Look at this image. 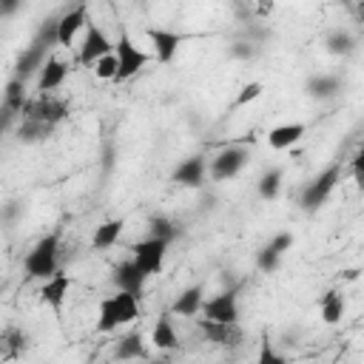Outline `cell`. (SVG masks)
I'll use <instances>...</instances> for the list:
<instances>
[{"mask_svg": "<svg viewBox=\"0 0 364 364\" xmlns=\"http://www.w3.org/2000/svg\"><path fill=\"white\" fill-rule=\"evenodd\" d=\"M134 318H139V299L131 293H111L100 301V313H97V330L100 333H114L122 324H131Z\"/></svg>", "mask_w": 364, "mask_h": 364, "instance_id": "cell-1", "label": "cell"}, {"mask_svg": "<svg viewBox=\"0 0 364 364\" xmlns=\"http://www.w3.org/2000/svg\"><path fill=\"white\" fill-rule=\"evenodd\" d=\"M23 267H26V276L28 279H48L60 270V230H51L46 233L23 259Z\"/></svg>", "mask_w": 364, "mask_h": 364, "instance_id": "cell-2", "label": "cell"}, {"mask_svg": "<svg viewBox=\"0 0 364 364\" xmlns=\"http://www.w3.org/2000/svg\"><path fill=\"white\" fill-rule=\"evenodd\" d=\"M114 57H117V77H114V82H125V80L136 77L148 65V60H151V54L142 51L131 40V34L125 28H119V37L114 43Z\"/></svg>", "mask_w": 364, "mask_h": 364, "instance_id": "cell-3", "label": "cell"}, {"mask_svg": "<svg viewBox=\"0 0 364 364\" xmlns=\"http://www.w3.org/2000/svg\"><path fill=\"white\" fill-rule=\"evenodd\" d=\"M338 179H341V165H338V162H333L330 168H324L318 176H313V179L304 185L301 199H299V202H301V208H304L307 213L318 210V208L327 202V196L336 191Z\"/></svg>", "mask_w": 364, "mask_h": 364, "instance_id": "cell-4", "label": "cell"}, {"mask_svg": "<svg viewBox=\"0 0 364 364\" xmlns=\"http://www.w3.org/2000/svg\"><path fill=\"white\" fill-rule=\"evenodd\" d=\"M68 117V102L54 97V94H37L34 100L26 102L23 108V119H34V122H46V125H54L63 122Z\"/></svg>", "mask_w": 364, "mask_h": 364, "instance_id": "cell-5", "label": "cell"}, {"mask_svg": "<svg viewBox=\"0 0 364 364\" xmlns=\"http://www.w3.org/2000/svg\"><path fill=\"white\" fill-rule=\"evenodd\" d=\"M165 253H168V245L159 242V239H151V236H145V239H139V242L131 245V262H134L145 276H154V273L162 270Z\"/></svg>", "mask_w": 364, "mask_h": 364, "instance_id": "cell-6", "label": "cell"}, {"mask_svg": "<svg viewBox=\"0 0 364 364\" xmlns=\"http://www.w3.org/2000/svg\"><path fill=\"white\" fill-rule=\"evenodd\" d=\"M202 318L219 321V324H239V290H225L199 307Z\"/></svg>", "mask_w": 364, "mask_h": 364, "instance_id": "cell-7", "label": "cell"}, {"mask_svg": "<svg viewBox=\"0 0 364 364\" xmlns=\"http://www.w3.org/2000/svg\"><path fill=\"white\" fill-rule=\"evenodd\" d=\"M82 31H85V37H82L80 54H77V63H80V65H94L100 57H105V54L114 51V43L108 40V34H105L94 20H88Z\"/></svg>", "mask_w": 364, "mask_h": 364, "instance_id": "cell-8", "label": "cell"}, {"mask_svg": "<svg viewBox=\"0 0 364 364\" xmlns=\"http://www.w3.org/2000/svg\"><path fill=\"white\" fill-rule=\"evenodd\" d=\"M85 23H88V6L85 3L71 6L60 20H54V43L60 48H71L77 34L85 28Z\"/></svg>", "mask_w": 364, "mask_h": 364, "instance_id": "cell-9", "label": "cell"}, {"mask_svg": "<svg viewBox=\"0 0 364 364\" xmlns=\"http://www.w3.org/2000/svg\"><path fill=\"white\" fill-rule=\"evenodd\" d=\"M245 165H247V148H225L210 159L208 173L213 182H225V179H233Z\"/></svg>", "mask_w": 364, "mask_h": 364, "instance_id": "cell-10", "label": "cell"}, {"mask_svg": "<svg viewBox=\"0 0 364 364\" xmlns=\"http://www.w3.org/2000/svg\"><path fill=\"white\" fill-rule=\"evenodd\" d=\"M68 290H71V276L65 270H57L54 276H48L40 287V301L46 307H51L54 313H63V304L68 299Z\"/></svg>", "mask_w": 364, "mask_h": 364, "instance_id": "cell-11", "label": "cell"}, {"mask_svg": "<svg viewBox=\"0 0 364 364\" xmlns=\"http://www.w3.org/2000/svg\"><path fill=\"white\" fill-rule=\"evenodd\" d=\"M145 37H148V43L154 46V57H156L159 63H171V60L176 57L179 46H182V40H185V34L171 31V28H148Z\"/></svg>", "mask_w": 364, "mask_h": 364, "instance_id": "cell-12", "label": "cell"}, {"mask_svg": "<svg viewBox=\"0 0 364 364\" xmlns=\"http://www.w3.org/2000/svg\"><path fill=\"white\" fill-rule=\"evenodd\" d=\"M196 327L216 347H236L245 336L239 324H219V321H208V318H196Z\"/></svg>", "mask_w": 364, "mask_h": 364, "instance_id": "cell-13", "label": "cell"}, {"mask_svg": "<svg viewBox=\"0 0 364 364\" xmlns=\"http://www.w3.org/2000/svg\"><path fill=\"white\" fill-rule=\"evenodd\" d=\"M111 279H114V284H117V290H122V293H131V296H142V290H145V282H148V276L131 262V259H125V262H119L117 267H114V273H111Z\"/></svg>", "mask_w": 364, "mask_h": 364, "instance_id": "cell-14", "label": "cell"}, {"mask_svg": "<svg viewBox=\"0 0 364 364\" xmlns=\"http://www.w3.org/2000/svg\"><path fill=\"white\" fill-rule=\"evenodd\" d=\"M290 245H293V233H276V236L256 253V264H259V270H262V273H273V270L279 267L282 256L290 250Z\"/></svg>", "mask_w": 364, "mask_h": 364, "instance_id": "cell-15", "label": "cell"}, {"mask_svg": "<svg viewBox=\"0 0 364 364\" xmlns=\"http://www.w3.org/2000/svg\"><path fill=\"white\" fill-rule=\"evenodd\" d=\"M65 77H68V63L60 60L57 54L46 57V63L37 74V94H51L54 88H60L65 82Z\"/></svg>", "mask_w": 364, "mask_h": 364, "instance_id": "cell-16", "label": "cell"}, {"mask_svg": "<svg viewBox=\"0 0 364 364\" xmlns=\"http://www.w3.org/2000/svg\"><path fill=\"white\" fill-rule=\"evenodd\" d=\"M28 350V333L20 327H3L0 330V361H17Z\"/></svg>", "mask_w": 364, "mask_h": 364, "instance_id": "cell-17", "label": "cell"}, {"mask_svg": "<svg viewBox=\"0 0 364 364\" xmlns=\"http://www.w3.org/2000/svg\"><path fill=\"white\" fill-rule=\"evenodd\" d=\"M205 173H208V165L202 156H188L176 165L173 171V182L176 185H185V188H199L205 182Z\"/></svg>", "mask_w": 364, "mask_h": 364, "instance_id": "cell-18", "label": "cell"}, {"mask_svg": "<svg viewBox=\"0 0 364 364\" xmlns=\"http://www.w3.org/2000/svg\"><path fill=\"white\" fill-rule=\"evenodd\" d=\"M145 355H148V347H145V338L139 330L125 333L114 347V358H119V361H142Z\"/></svg>", "mask_w": 364, "mask_h": 364, "instance_id": "cell-19", "label": "cell"}, {"mask_svg": "<svg viewBox=\"0 0 364 364\" xmlns=\"http://www.w3.org/2000/svg\"><path fill=\"white\" fill-rule=\"evenodd\" d=\"M301 136H304L301 122H284V125H276V128L267 131V145L273 151H284V148H293Z\"/></svg>", "mask_w": 364, "mask_h": 364, "instance_id": "cell-20", "label": "cell"}, {"mask_svg": "<svg viewBox=\"0 0 364 364\" xmlns=\"http://www.w3.org/2000/svg\"><path fill=\"white\" fill-rule=\"evenodd\" d=\"M202 301H205V284H191L176 296V301L171 304V313L173 316H199Z\"/></svg>", "mask_w": 364, "mask_h": 364, "instance_id": "cell-21", "label": "cell"}, {"mask_svg": "<svg viewBox=\"0 0 364 364\" xmlns=\"http://www.w3.org/2000/svg\"><path fill=\"white\" fill-rule=\"evenodd\" d=\"M125 230V219H105L94 228V236H91V247L94 250H105V247H114L119 242Z\"/></svg>", "mask_w": 364, "mask_h": 364, "instance_id": "cell-22", "label": "cell"}, {"mask_svg": "<svg viewBox=\"0 0 364 364\" xmlns=\"http://www.w3.org/2000/svg\"><path fill=\"white\" fill-rule=\"evenodd\" d=\"M151 344H154L156 350H165V353H171V350L179 347V336H176V330H173L171 313H162V316L156 318V324H154V330H151Z\"/></svg>", "mask_w": 364, "mask_h": 364, "instance_id": "cell-23", "label": "cell"}, {"mask_svg": "<svg viewBox=\"0 0 364 364\" xmlns=\"http://www.w3.org/2000/svg\"><path fill=\"white\" fill-rule=\"evenodd\" d=\"M336 91H341V82H338V77H333V74H316V77L307 80V94L316 97V100H327V97H333Z\"/></svg>", "mask_w": 364, "mask_h": 364, "instance_id": "cell-24", "label": "cell"}, {"mask_svg": "<svg viewBox=\"0 0 364 364\" xmlns=\"http://www.w3.org/2000/svg\"><path fill=\"white\" fill-rule=\"evenodd\" d=\"M318 310H321V318L327 324H338L341 316H344V299H341V293L338 290H327L321 296V301H318Z\"/></svg>", "mask_w": 364, "mask_h": 364, "instance_id": "cell-25", "label": "cell"}, {"mask_svg": "<svg viewBox=\"0 0 364 364\" xmlns=\"http://www.w3.org/2000/svg\"><path fill=\"white\" fill-rule=\"evenodd\" d=\"M54 134V125H46V122H34V119H23L20 128H17V136L20 142H43Z\"/></svg>", "mask_w": 364, "mask_h": 364, "instance_id": "cell-26", "label": "cell"}, {"mask_svg": "<svg viewBox=\"0 0 364 364\" xmlns=\"http://www.w3.org/2000/svg\"><path fill=\"white\" fill-rule=\"evenodd\" d=\"M148 236H151V239H159V242H165V245H171V242L179 236V228H176L168 216H154V219L148 222Z\"/></svg>", "mask_w": 364, "mask_h": 364, "instance_id": "cell-27", "label": "cell"}, {"mask_svg": "<svg viewBox=\"0 0 364 364\" xmlns=\"http://www.w3.org/2000/svg\"><path fill=\"white\" fill-rule=\"evenodd\" d=\"M26 82H20V80H9V85H6V111H11V114H23V108H26Z\"/></svg>", "mask_w": 364, "mask_h": 364, "instance_id": "cell-28", "label": "cell"}, {"mask_svg": "<svg viewBox=\"0 0 364 364\" xmlns=\"http://www.w3.org/2000/svg\"><path fill=\"white\" fill-rule=\"evenodd\" d=\"M327 48H330V54L347 57V54H353V48H355V37H353L347 28H336V31H330V37H327Z\"/></svg>", "mask_w": 364, "mask_h": 364, "instance_id": "cell-29", "label": "cell"}, {"mask_svg": "<svg viewBox=\"0 0 364 364\" xmlns=\"http://www.w3.org/2000/svg\"><path fill=\"white\" fill-rule=\"evenodd\" d=\"M279 193H282V171L279 168L264 171L262 179H259V196L267 199V202H273Z\"/></svg>", "mask_w": 364, "mask_h": 364, "instance_id": "cell-30", "label": "cell"}, {"mask_svg": "<svg viewBox=\"0 0 364 364\" xmlns=\"http://www.w3.org/2000/svg\"><path fill=\"white\" fill-rule=\"evenodd\" d=\"M256 364H287V358L273 347V341H270V336H262V341H259V358H256Z\"/></svg>", "mask_w": 364, "mask_h": 364, "instance_id": "cell-31", "label": "cell"}, {"mask_svg": "<svg viewBox=\"0 0 364 364\" xmlns=\"http://www.w3.org/2000/svg\"><path fill=\"white\" fill-rule=\"evenodd\" d=\"M94 74H97L100 80H114V77H117V57H114V51L105 54V57H100V60L94 63Z\"/></svg>", "mask_w": 364, "mask_h": 364, "instance_id": "cell-32", "label": "cell"}, {"mask_svg": "<svg viewBox=\"0 0 364 364\" xmlns=\"http://www.w3.org/2000/svg\"><path fill=\"white\" fill-rule=\"evenodd\" d=\"M262 82H247L242 91H239V97H236V105H247V102H253V100H259L262 97Z\"/></svg>", "mask_w": 364, "mask_h": 364, "instance_id": "cell-33", "label": "cell"}, {"mask_svg": "<svg viewBox=\"0 0 364 364\" xmlns=\"http://www.w3.org/2000/svg\"><path fill=\"white\" fill-rule=\"evenodd\" d=\"M230 54L233 57H242V60H250V57H256V48H253V43H236L230 48Z\"/></svg>", "mask_w": 364, "mask_h": 364, "instance_id": "cell-34", "label": "cell"}, {"mask_svg": "<svg viewBox=\"0 0 364 364\" xmlns=\"http://www.w3.org/2000/svg\"><path fill=\"white\" fill-rule=\"evenodd\" d=\"M20 9V3L17 0H0V17H6V14H14Z\"/></svg>", "mask_w": 364, "mask_h": 364, "instance_id": "cell-35", "label": "cell"}, {"mask_svg": "<svg viewBox=\"0 0 364 364\" xmlns=\"http://www.w3.org/2000/svg\"><path fill=\"white\" fill-rule=\"evenodd\" d=\"M151 364H168V361H151Z\"/></svg>", "mask_w": 364, "mask_h": 364, "instance_id": "cell-36", "label": "cell"}]
</instances>
